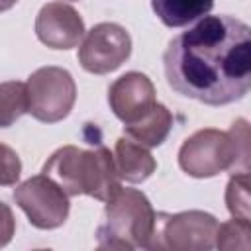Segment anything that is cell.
I'll list each match as a JSON object with an SVG mask.
<instances>
[{
    "label": "cell",
    "mask_w": 251,
    "mask_h": 251,
    "mask_svg": "<svg viewBox=\"0 0 251 251\" xmlns=\"http://www.w3.org/2000/svg\"><path fill=\"white\" fill-rule=\"evenodd\" d=\"M180 169L196 178L216 176L222 171L249 173V126L245 120L231 124L229 131L200 129L178 151Z\"/></svg>",
    "instance_id": "obj_3"
},
{
    "label": "cell",
    "mask_w": 251,
    "mask_h": 251,
    "mask_svg": "<svg viewBox=\"0 0 251 251\" xmlns=\"http://www.w3.org/2000/svg\"><path fill=\"white\" fill-rule=\"evenodd\" d=\"M22 173V161L18 157V153L0 143V186H12L18 182Z\"/></svg>",
    "instance_id": "obj_17"
},
{
    "label": "cell",
    "mask_w": 251,
    "mask_h": 251,
    "mask_svg": "<svg viewBox=\"0 0 251 251\" xmlns=\"http://www.w3.org/2000/svg\"><path fill=\"white\" fill-rule=\"evenodd\" d=\"M226 204L233 218L249 220V173H233L226 188Z\"/></svg>",
    "instance_id": "obj_15"
},
{
    "label": "cell",
    "mask_w": 251,
    "mask_h": 251,
    "mask_svg": "<svg viewBox=\"0 0 251 251\" xmlns=\"http://www.w3.org/2000/svg\"><path fill=\"white\" fill-rule=\"evenodd\" d=\"M114 165L120 180H127V182H143L157 169V163L149 153V149L133 141L131 137H120L116 141Z\"/></svg>",
    "instance_id": "obj_11"
},
{
    "label": "cell",
    "mask_w": 251,
    "mask_h": 251,
    "mask_svg": "<svg viewBox=\"0 0 251 251\" xmlns=\"http://www.w3.org/2000/svg\"><path fill=\"white\" fill-rule=\"evenodd\" d=\"M131 53V37L118 24H98L82 37L78 61L84 71L106 75L116 71Z\"/></svg>",
    "instance_id": "obj_8"
},
{
    "label": "cell",
    "mask_w": 251,
    "mask_h": 251,
    "mask_svg": "<svg viewBox=\"0 0 251 251\" xmlns=\"http://www.w3.org/2000/svg\"><path fill=\"white\" fill-rule=\"evenodd\" d=\"M151 6L165 25L182 27L206 16L214 0H151Z\"/></svg>",
    "instance_id": "obj_13"
},
{
    "label": "cell",
    "mask_w": 251,
    "mask_h": 251,
    "mask_svg": "<svg viewBox=\"0 0 251 251\" xmlns=\"http://www.w3.org/2000/svg\"><path fill=\"white\" fill-rule=\"evenodd\" d=\"M218 220L212 214L190 210L180 214H157L149 249L194 251L216 245Z\"/></svg>",
    "instance_id": "obj_5"
},
{
    "label": "cell",
    "mask_w": 251,
    "mask_h": 251,
    "mask_svg": "<svg viewBox=\"0 0 251 251\" xmlns=\"http://www.w3.org/2000/svg\"><path fill=\"white\" fill-rule=\"evenodd\" d=\"M249 31L237 18L202 16L163 55L169 86L208 106L241 100L251 86Z\"/></svg>",
    "instance_id": "obj_1"
},
{
    "label": "cell",
    "mask_w": 251,
    "mask_h": 251,
    "mask_svg": "<svg viewBox=\"0 0 251 251\" xmlns=\"http://www.w3.org/2000/svg\"><path fill=\"white\" fill-rule=\"evenodd\" d=\"M18 0H0V12H6V10H10L14 4H16Z\"/></svg>",
    "instance_id": "obj_19"
},
{
    "label": "cell",
    "mask_w": 251,
    "mask_h": 251,
    "mask_svg": "<svg viewBox=\"0 0 251 251\" xmlns=\"http://www.w3.org/2000/svg\"><path fill=\"white\" fill-rule=\"evenodd\" d=\"M16 204L25 212L31 226L39 229H55L65 224L69 216V196L47 175H37L14 190Z\"/></svg>",
    "instance_id": "obj_7"
},
{
    "label": "cell",
    "mask_w": 251,
    "mask_h": 251,
    "mask_svg": "<svg viewBox=\"0 0 251 251\" xmlns=\"http://www.w3.org/2000/svg\"><path fill=\"white\" fill-rule=\"evenodd\" d=\"M108 102L116 118H120L124 126H131L155 108V86L143 73L131 71L108 88Z\"/></svg>",
    "instance_id": "obj_9"
},
{
    "label": "cell",
    "mask_w": 251,
    "mask_h": 251,
    "mask_svg": "<svg viewBox=\"0 0 251 251\" xmlns=\"http://www.w3.org/2000/svg\"><path fill=\"white\" fill-rule=\"evenodd\" d=\"M27 112L45 124L67 118L76 100V86L69 71L61 67H41L25 82Z\"/></svg>",
    "instance_id": "obj_6"
},
{
    "label": "cell",
    "mask_w": 251,
    "mask_h": 251,
    "mask_svg": "<svg viewBox=\"0 0 251 251\" xmlns=\"http://www.w3.org/2000/svg\"><path fill=\"white\" fill-rule=\"evenodd\" d=\"M35 33L39 41L51 49H71L82 41L84 22L73 6L49 2L37 14Z\"/></svg>",
    "instance_id": "obj_10"
},
{
    "label": "cell",
    "mask_w": 251,
    "mask_h": 251,
    "mask_svg": "<svg viewBox=\"0 0 251 251\" xmlns=\"http://www.w3.org/2000/svg\"><path fill=\"white\" fill-rule=\"evenodd\" d=\"M155 212L147 196L135 188H120L106 200L104 222L98 227L100 249H149Z\"/></svg>",
    "instance_id": "obj_4"
},
{
    "label": "cell",
    "mask_w": 251,
    "mask_h": 251,
    "mask_svg": "<svg viewBox=\"0 0 251 251\" xmlns=\"http://www.w3.org/2000/svg\"><path fill=\"white\" fill-rule=\"evenodd\" d=\"M27 112V88L24 82L8 80L0 84V127H10Z\"/></svg>",
    "instance_id": "obj_14"
},
{
    "label": "cell",
    "mask_w": 251,
    "mask_h": 251,
    "mask_svg": "<svg viewBox=\"0 0 251 251\" xmlns=\"http://www.w3.org/2000/svg\"><path fill=\"white\" fill-rule=\"evenodd\" d=\"M171 127H173V116L167 110V106H163L159 102L139 122H135L131 126H124L126 135L131 137L133 141L145 145V147H157V145H161L167 139Z\"/></svg>",
    "instance_id": "obj_12"
},
{
    "label": "cell",
    "mask_w": 251,
    "mask_h": 251,
    "mask_svg": "<svg viewBox=\"0 0 251 251\" xmlns=\"http://www.w3.org/2000/svg\"><path fill=\"white\" fill-rule=\"evenodd\" d=\"M251 224L249 220L233 218L226 224H218L216 245L220 249H249L251 247Z\"/></svg>",
    "instance_id": "obj_16"
},
{
    "label": "cell",
    "mask_w": 251,
    "mask_h": 251,
    "mask_svg": "<svg viewBox=\"0 0 251 251\" xmlns=\"http://www.w3.org/2000/svg\"><path fill=\"white\" fill-rule=\"evenodd\" d=\"M14 231H16L14 214H12L10 206H6L4 202H0V247H4V245L10 243Z\"/></svg>",
    "instance_id": "obj_18"
},
{
    "label": "cell",
    "mask_w": 251,
    "mask_h": 251,
    "mask_svg": "<svg viewBox=\"0 0 251 251\" xmlns=\"http://www.w3.org/2000/svg\"><path fill=\"white\" fill-rule=\"evenodd\" d=\"M41 173L53 178L67 196L88 194L106 202L122 188L114 155L106 147L80 149L65 145L47 159Z\"/></svg>",
    "instance_id": "obj_2"
}]
</instances>
